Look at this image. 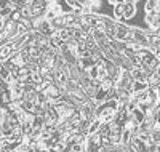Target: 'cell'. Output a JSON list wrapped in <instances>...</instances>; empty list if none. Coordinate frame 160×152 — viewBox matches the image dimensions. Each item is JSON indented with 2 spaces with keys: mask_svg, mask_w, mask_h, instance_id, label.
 I'll use <instances>...</instances> for the list:
<instances>
[{
  "mask_svg": "<svg viewBox=\"0 0 160 152\" xmlns=\"http://www.w3.org/2000/svg\"><path fill=\"white\" fill-rule=\"evenodd\" d=\"M114 18L115 19H123V2H117L114 5Z\"/></svg>",
  "mask_w": 160,
  "mask_h": 152,
  "instance_id": "obj_2",
  "label": "cell"
},
{
  "mask_svg": "<svg viewBox=\"0 0 160 152\" xmlns=\"http://www.w3.org/2000/svg\"><path fill=\"white\" fill-rule=\"evenodd\" d=\"M136 15V3L123 2V19H131Z\"/></svg>",
  "mask_w": 160,
  "mask_h": 152,
  "instance_id": "obj_1",
  "label": "cell"
}]
</instances>
